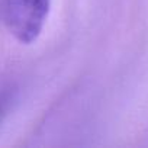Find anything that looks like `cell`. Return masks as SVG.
Here are the masks:
<instances>
[{
	"label": "cell",
	"instance_id": "obj_1",
	"mask_svg": "<svg viewBox=\"0 0 148 148\" xmlns=\"http://www.w3.org/2000/svg\"><path fill=\"white\" fill-rule=\"evenodd\" d=\"M52 0H3L2 19L8 32L21 44L35 42L47 23Z\"/></svg>",
	"mask_w": 148,
	"mask_h": 148
},
{
	"label": "cell",
	"instance_id": "obj_2",
	"mask_svg": "<svg viewBox=\"0 0 148 148\" xmlns=\"http://www.w3.org/2000/svg\"><path fill=\"white\" fill-rule=\"evenodd\" d=\"M9 99H10V92L9 90H2L0 92V115H2L9 103Z\"/></svg>",
	"mask_w": 148,
	"mask_h": 148
}]
</instances>
